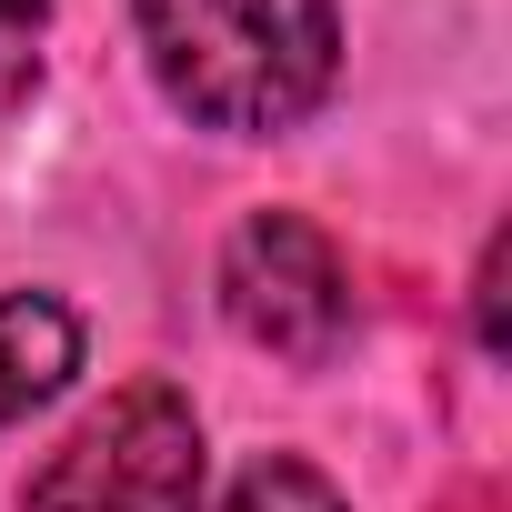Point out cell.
I'll list each match as a JSON object with an SVG mask.
<instances>
[{"label": "cell", "mask_w": 512, "mask_h": 512, "mask_svg": "<svg viewBox=\"0 0 512 512\" xmlns=\"http://www.w3.org/2000/svg\"><path fill=\"white\" fill-rule=\"evenodd\" d=\"M131 31L161 101L221 141L302 131L342 71L332 0H131Z\"/></svg>", "instance_id": "1"}, {"label": "cell", "mask_w": 512, "mask_h": 512, "mask_svg": "<svg viewBox=\"0 0 512 512\" xmlns=\"http://www.w3.org/2000/svg\"><path fill=\"white\" fill-rule=\"evenodd\" d=\"M201 412L171 382H131L101 412L61 432V452L31 472L21 512H201Z\"/></svg>", "instance_id": "2"}, {"label": "cell", "mask_w": 512, "mask_h": 512, "mask_svg": "<svg viewBox=\"0 0 512 512\" xmlns=\"http://www.w3.org/2000/svg\"><path fill=\"white\" fill-rule=\"evenodd\" d=\"M221 322L272 352L292 372H322L342 342H352V272L322 221L302 211H251L231 241H221Z\"/></svg>", "instance_id": "3"}, {"label": "cell", "mask_w": 512, "mask_h": 512, "mask_svg": "<svg viewBox=\"0 0 512 512\" xmlns=\"http://www.w3.org/2000/svg\"><path fill=\"white\" fill-rule=\"evenodd\" d=\"M81 372V322L51 292H0V432L31 422L41 402H61Z\"/></svg>", "instance_id": "4"}, {"label": "cell", "mask_w": 512, "mask_h": 512, "mask_svg": "<svg viewBox=\"0 0 512 512\" xmlns=\"http://www.w3.org/2000/svg\"><path fill=\"white\" fill-rule=\"evenodd\" d=\"M221 512H352V502H342L332 472H312V462H292V452H262V462L231 472Z\"/></svg>", "instance_id": "5"}, {"label": "cell", "mask_w": 512, "mask_h": 512, "mask_svg": "<svg viewBox=\"0 0 512 512\" xmlns=\"http://www.w3.org/2000/svg\"><path fill=\"white\" fill-rule=\"evenodd\" d=\"M472 312H482V352H502V231L482 241V272H472Z\"/></svg>", "instance_id": "6"}, {"label": "cell", "mask_w": 512, "mask_h": 512, "mask_svg": "<svg viewBox=\"0 0 512 512\" xmlns=\"http://www.w3.org/2000/svg\"><path fill=\"white\" fill-rule=\"evenodd\" d=\"M41 21H51V0H0V61L31 51V41H41Z\"/></svg>", "instance_id": "7"}]
</instances>
